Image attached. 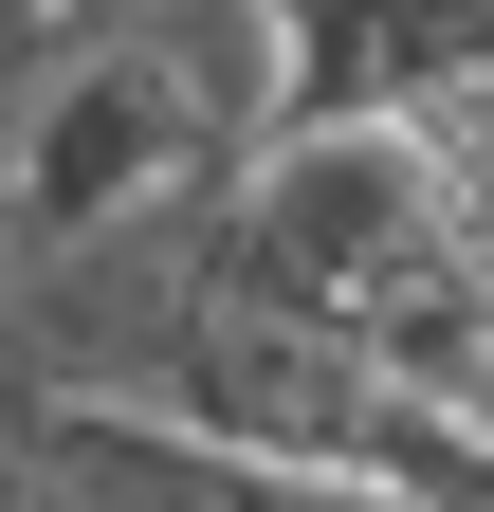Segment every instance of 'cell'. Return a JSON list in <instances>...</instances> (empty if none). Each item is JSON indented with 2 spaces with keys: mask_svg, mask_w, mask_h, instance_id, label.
Here are the masks:
<instances>
[{
  "mask_svg": "<svg viewBox=\"0 0 494 512\" xmlns=\"http://www.w3.org/2000/svg\"><path fill=\"white\" fill-rule=\"evenodd\" d=\"M37 476L55 512H421L385 476H312V458H238V439H183V421H129V403H37Z\"/></svg>",
  "mask_w": 494,
  "mask_h": 512,
  "instance_id": "cell-1",
  "label": "cell"
},
{
  "mask_svg": "<svg viewBox=\"0 0 494 512\" xmlns=\"http://www.w3.org/2000/svg\"><path fill=\"white\" fill-rule=\"evenodd\" d=\"M19 238L37 220H19V128H0V293H19Z\"/></svg>",
  "mask_w": 494,
  "mask_h": 512,
  "instance_id": "cell-2",
  "label": "cell"
},
{
  "mask_svg": "<svg viewBox=\"0 0 494 512\" xmlns=\"http://www.w3.org/2000/svg\"><path fill=\"white\" fill-rule=\"evenodd\" d=\"M421 512H494V439H476V458H458L440 494H421Z\"/></svg>",
  "mask_w": 494,
  "mask_h": 512,
  "instance_id": "cell-3",
  "label": "cell"
},
{
  "mask_svg": "<svg viewBox=\"0 0 494 512\" xmlns=\"http://www.w3.org/2000/svg\"><path fill=\"white\" fill-rule=\"evenodd\" d=\"M19 403H37V384H19V366H0V439H19Z\"/></svg>",
  "mask_w": 494,
  "mask_h": 512,
  "instance_id": "cell-4",
  "label": "cell"
}]
</instances>
